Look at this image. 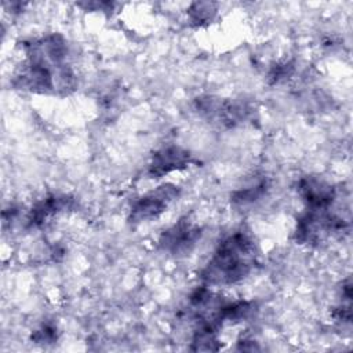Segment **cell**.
<instances>
[{
    "mask_svg": "<svg viewBox=\"0 0 353 353\" xmlns=\"http://www.w3.org/2000/svg\"><path fill=\"white\" fill-rule=\"evenodd\" d=\"M256 259V250L252 237L243 230L225 237L204 269L201 280L210 285H229L245 279Z\"/></svg>",
    "mask_w": 353,
    "mask_h": 353,
    "instance_id": "6da1fadb",
    "label": "cell"
},
{
    "mask_svg": "<svg viewBox=\"0 0 353 353\" xmlns=\"http://www.w3.org/2000/svg\"><path fill=\"white\" fill-rule=\"evenodd\" d=\"M345 229V221L328 211V208H307L298 219L295 237L302 244H319L334 233Z\"/></svg>",
    "mask_w": 353,
    "mask_h": 353,
    "instance_id": "7a4b0ae2",
    "label": "cell"
},
{
    "mask_svg": "<svg viewBox=\"0 0 353 353\" xmlns=\"http://www.w3.org/2000/svg\"><path fill=\"white\" fill-rule=\"evenodd\" d=\"M178 196V189L174 185H163L157 189L137 199L131 207L132 222H148L159 218L168 204Z\"/></svg>",
    "mask_w": 353,
    "mask_h": 353,
    "instance_id": "3957f363",
    "label": "cell"
},
{
    "mask_svg": "<svg viewBox=\"0 0 353 353\" xmlns=\"http://www.w3.org/2000/svg\"><path fill=\"white\" fill-rule=\"evenodd\" d=\"M200 228L188 219H181L163 232L159 247L171 255H185L192 251L200 239Z\"/></svg>",
    "mask_w": 353,
    "mask_h": 353,
    "instance_id": "277c9868",
    "label": "cell"
},
{
    "mask_svg": "<svg viewBox=\"0 0 353 353\" xmlns=\"http://www.w3.org/2000/svg\"><path fill=\"white\" fill-rule=\"evenodd\" d=\"M192 161L188 150L181 146L170 145L154 152L148 168V174L152 178H161L170 172L186 168Z\"/></svg>",
    "mask_w": 353,
    "mask_h": 353,
    "instance_id": "5b68a950",
    "label": "cell"
},
{
    "mask_svg": "<svg viewBox=\"0 0 353 353\" xmlns=\"http://www.w3.org/2000/svg\"><path fill=\"white\" fill-rule=\"evenodd\" d=\"M298 190L307 208H330L336 197L335 188L319 176H306L299 181Z\"/></svg>",
    "mask_w": 353,
    "mask_h": 353,
    "instance_id": "8992f818",
    "label": "cell"
},
{
    "mask_svg": "<svg viewBox=\"0 0 353 353\" xmlns=\"http://www.w3.org/2000/svg\"><path fill=\"white\" fill-rule=\"evenodd\" d=\"M66 208H70V199L66 196H48L32 207L26 216L28 225L40 228L59 212L66 211Z\"/></svg>",
    "mask_w": 353,
    "mask_h": 353,
    "instance_id": "52a82bcc",
    "label": "cell"
},
{
    "mask_svg": "<svg viewBox=\"0 0 353 353\" xmlns=\"http://www.w3.org/2000/svg\"><path fill=\"white\" fill-rule=\"evenodd\" d=\"M268 189V182L265 179H259L255 183H251L243 189L236 190L232 194V201L239 207L252 205L254 203L259 201Z\"/></svg>",
    "mask_w": 353,
    "mask_h": 353,
    "instance_id": "ba28073f",
    "label": "cell"
},
{
    "mask_svg": "<svg viewBox=\"0 0 353 353\" xmlns=\"http://www.w3.org/2000/svg\"><path fill=\"white\" fill-rule=\"evenodd\" d=\"M215 14H216V4L208 3V1L193 3L188 11L190 22L194 25H199V26L211 22L214 19Z\"/></svg>",
    "mask_w": 353,
    "mask_h": 353,
    "instance_id": "9c48e42d",
    "label": "cell"
},
{
    "mask_svg": "<svg viewBox=\"0 0 353 353\" xmlns=\"http://www.w3.org/2000/svg\"><path fill=\"white\" fill-rule=\"evenodd\" d=\"M32 338L36 343H51L57 339L55 328L51 324H43L33 332Z\"/></svg>",
    "mask_w": 353,
    "mask_h": 353,
    "instance_id": "30bf717a",
    "label": "cell"
}]
</instances>
